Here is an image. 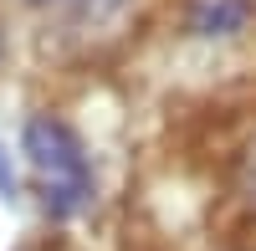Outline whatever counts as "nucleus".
<instances>
[{
	"instance_id": "1",
	"label": "nucleus",
	"mask_w": 256,
	"mask_h": 251,
	"mask_svg": "<svg viewBox=\"0 0 256 251\" xmlns=\"http://www.w3.org/2000/svg\"><path fill=\"white\" fill-rule=\"evenodd\" d=\"M26 159H31V174L41 184V205H46L52 220H72L92 205V195H98L92 159L62 118L41 113L26 123Z\"/></svg>"
},
{
	"instance_id": "2",
	"label": "nucleus",
	"mask_w": 256,
	"mask_h": 251,
	"mask_svg": "<svg viewBox=\"0 0 256 251\" xmlns=\"http://www.w3.org/2000/svg\"><path fill=\"white\" fill-rule=\"evenodd\" d=\"M256 20L251 0H184V31L200 41H230Z\"/></svg>"
},
{
	"instance_id": "3",
	"label": "nucleus",
	"mask_w": 256,
	"mask_h": 251,
	"mask_svg": "<svg viewBox=\"0 0 256 251\" xmlns=\"http://www.w3.org/2000/svg\"><path fill=\"white\" fill-rule=\"evenodd\" d=\"M31 6L52 10V16H72V20H108L118 16L128 0H31Z\"/></svg>"
},
{
	"instance_id": "4",
	"label": "nucleus",
	"mask_w": 256,
	"mask_h": 251,
	"mask_svg": "<svg viewBox=\"0 0 256 251\" xmlns=\"http://www.w3.org/2000/svg\"><path fill=\"white\" fill-rule=\"evenodd\" d=\"M230 174H236V195L251 205V210H256V134L241 144V154H236V170H230Z\"/></svg>"
},
{
	"instance_id": "5",
	"label": "nucleus",
	"mask_w": 256,
	"mask_h": 251,
	"mask_svg": "<svg viewBox=\"0 0 256 251\" xmlns=\"http://www.w3.org/2000/svg\"><path fill=\"white\" fill-rule=\"evenodd\" d=\"M0 56H6V36H0Z\"/></svg>"
}]
</instances>
